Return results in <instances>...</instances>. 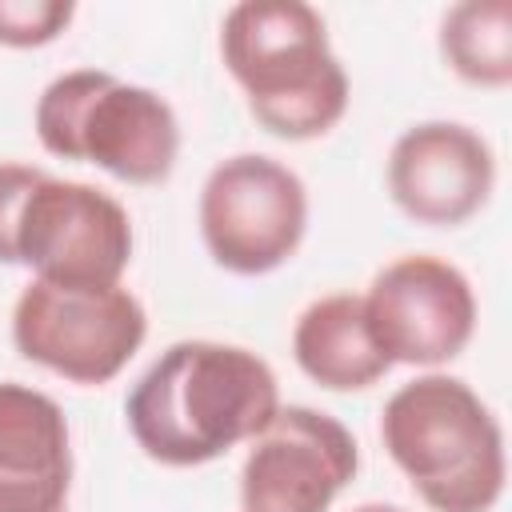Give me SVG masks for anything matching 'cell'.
Returning a JSON list of instances; mask_svg holds the SVG:
<instances>
[{"label": "cell", "instance_id": "cell-1", "mask_svg": "<svg viewBox=\"0 0 512 512\" xmlns=\"http://www.w3.org/2000/svg\"><path fill=\"white\" fill-rule=\"evenodd\" d=\"M280 408L264 356L224 340H176L128 388L124 420L136 448L164 468H200L248 444Z\"/></svg>", "mask_w": 512, "mask_h": 512}, {"label": "cell", "instance_id": "cell-2", "mask_svg": "<svg viewBox=\"0 0 512 512\" xmlns=\"http://www.w3.org/2000/svg\"><path fill=\"white\" fill-rule=\"evenodd\" d=\"M220 60L248 116L276 140L332 132L352 100L324 16L304 0H240L220 20Z\"/></svg>", "mask_w": 512, "mask_h": 512}, {"label": "cell", "instance_id": "cell-3", "mask_svg": "<svg viewBox=\"0 0 512 512\" xmlns=\"http://www.w3.org/2000/svg\"><path fill=\"white\" fill-rule=\"evenodd\" d=\"M380 440L432 512H492L504 496V428L460 376L424 372L400 384L384 400Z\"/></svg>", "mask_w": 512, "mask_h": 512}, {"label": "cell", "instance_id": "cell-4", "mask_svg": "<svg viewBox=\"0 0 512 512\" xmlns=\"http://www.w3.org/2000/svg\"><path fill=\"white\" fill-rule=\"evenodd\" d=\"M36 136L48 156L96 164L124 184H160L180 156L172 104L104 68H68L36 100Z\"/></svg>", "mask_w": 512, "mask_h": 512}, {"label": "cell", "instance_id": "cell-5", "mask_svg": "<svg viewBox=\"0 0 512 512\" xmlns=\"http://www.w3.org/2000/svg\"><path fill=\"white\" fill-rule=\"evenodd\" d=\"M148 336L144 304L124 288H64L28 280L12 304V344L24 360L68 384L116 380Z\"/></svg>", "mask_w": 512, "mask_h": 512}, {"label": "cell", "instance_id": "cell-6", "mask_svg": "<svg viewBox=\"0 0 512 512\" xmlns=\"http://www.w3.org/2000/svg\"><path fill=\"white\" fill-rule=\"evenodd\" d=\"M196 220L216 268L264 276L296 256L308 232V188L276 156L236 152L204 176Z\"/></svg>", "mask_w": 512, "mask_h": 512}, {"label": "cell", "instance_id": "cell-7", "mask_svg": "<svg viewBox=\"0 0 512 512\" xmlns=\"http://www.w3.org/2000/svg\"><path fill=\"white\" fill-rule=\"evenodd\" d=\"M12 264L64 288H112L132 264L128 208L96 184L40 172L12 236Z\"/></svg>", "mask_w": 512, "mask_h": 512}, {"label": "cell", "instance_id": "cell-8", "mask_svg": "<svg viewBox=\"0 0 512 512\" xmlns=\"http://www.w3.org/2000/svg\"><path fill=\"white\" fill-rule=\"evenodd\" d=\"M356 468V436L336 416L308 404H280L248 440L240 504L244 512H328Z\"/></svg>", "mask_w": 512, "mask_h": 512}, {"label": "cell", "instance_id": "cell-9", "mask_svg": "<svg viewBox=\"0 0 512 512\" xmlns=\"http://www.w3.org/2000/svg\"><path fill=\"white\" fill-rule=\"evenodd\" d=\"M360 300L392 364L440 368L456 360L476 332L472 280L452 260L428 252L384 264Z\"/></svg>", "mask_w": 512, "mask_h": 512}, {"label": "cell", "instance_id": "cell-10", "mask_svg": "<svg viewBox=\"0 0 512 512\" xmlns=\"http://www.w3.org/2000/svg\"><path fill=\"white\" fill-rule=\"evenodd\" d=\"M384 180L412 224L460 228L496 188V152L460 120H420L396 136Z\"/></svg>", "mask_w": 512, "mask_h": 512}, {"label": "cell", "instance_id": "cell-11", "mask_svg": "<svg viewBox=\"0 0 512 512\" xmlns=\"http://www.w3.org/2000/svg\"><path fill=\"white\" fill-rule=\"evenodd\" d=\"M72 436L64 408L20 380H0V512H68Z\"/></svg>", "mask_w": 512, "mask_h": 512}, {"label": "cell", "instance_id": "cell-12", "mask_svg": "<svg viewBox=\"0 0 512 512\" xmlns=\"http://www.w3.org/2000/svg\"><path fill=\"white\" fill-rule=\"evenodd\" d=\"M292 360L324 392H364L392 368L368 324L364 300L352 292L316 296L296 316Z\"/></svg>", "mask_w": 512, "mask_h": 512}, {"label": "cell", "instance_id": "cell-13", "mask_svg": "<svg viewBox=\"0 0 512 512\" xmlns=\"http://www.w3.org/2000/svg\"><path fill=\"white\" fill-rule=\"evenodd\" d=\"M444 64L472 88L512 84V0H460L436 32Z\"/></svg>", "mask_w": 512, "mask_h": 512}, {"label": "cell", "instance_id": "cell-14", "mask_svg": "<svg viewBox=\"0 0 512 512\" xmlns=\"http://www.w3.org/2000/svg\"><path fill=\"white\" fill-rule=\"evenodd\" d=\"M76 20L72 0H0V48H44Z\"/></svg>", "mask_w": 512, "mask_h": 512}, {"label": "cell", "instance_id": "cell-15", "mask_svg": "<svg viewBox=\"0 0 512 512\" xmlns=\"http://www.w3.org/2000/svg\"><path fill=\"white\" fill-rule=\"evenodd\" d=\"M44 168L32 164H16V160H0V264H12V236H16V220H20V204L28 196V188L36 184Z\"/></svg>", "mask_w": 512, "mask_h": 512}, {"label": "cell", "instance_id": "cell-16", "mask_svg": "<svg viewBox=\"0 0 512 512\" xmlns=\"http://www.w3.org/2000/svg\"><path fill=\"white\" fill-rule=\"evenodd\" d=\"M352 512H404L400 504H384V500H364V504H356Z\"/></svg>", "mask_w": 512, "mask_h": 512}]
</instances>
